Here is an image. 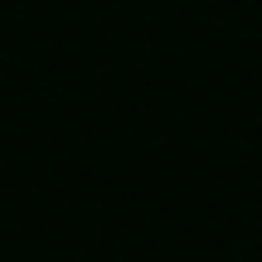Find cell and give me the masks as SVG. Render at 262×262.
<instances>
[]
</instances>
